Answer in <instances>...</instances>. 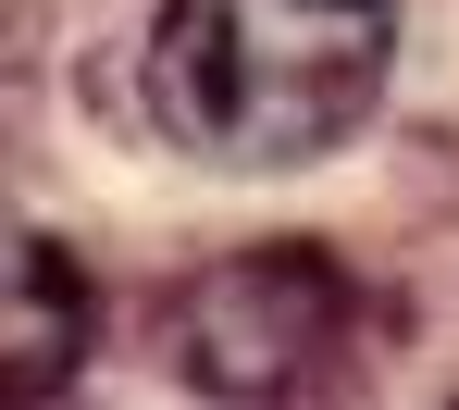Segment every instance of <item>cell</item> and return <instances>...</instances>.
Masks as SVG:
<instances>
[{"mask_svg": "<svg viewBox=\"0 0 459 410\" xmlns=\"http://www.w3.org/2000/svg\"><path fill=\"white\" fill-rule=\"evenodd\" d=\"M397 63V0H161L137 87L212 174H299L348 150Z\"/></svg>", "mask_w": 459, "mask_h": 410, "instance_id": "6da1fadb", "label": "cell"}, {"mask_svg": "<svg viewBox=\"0 0 459 410\" xmlns=\"http://www.w3.org/2000/svg\"><path fill=\"white\" fill-rule=\"evenodd\" d=\"M0 361H13V398H63L87 361V261L63 237H13V324H0Z\"/></svg>", "mask_w": 459, "mask_h": 410, "instance_id": "3957f363", "label": "cell"}, {"mask_svg": "<svg viewBox=\"0 0 459 410\" xmlns=\"http://www.w3.org/2000/svg\"><path fill=\"white\" fill-rule=\"evenodd\" d=\"M161 348L199 398H248V410H286V398H348L360 386V286L348 261L310 237H261L199 261L174 299H161Z\"/></svg>", "mask_w": 459, "mask_h": 410, "instance_id": "7a4b0ae2", "label": "cell"}]
</instances>
